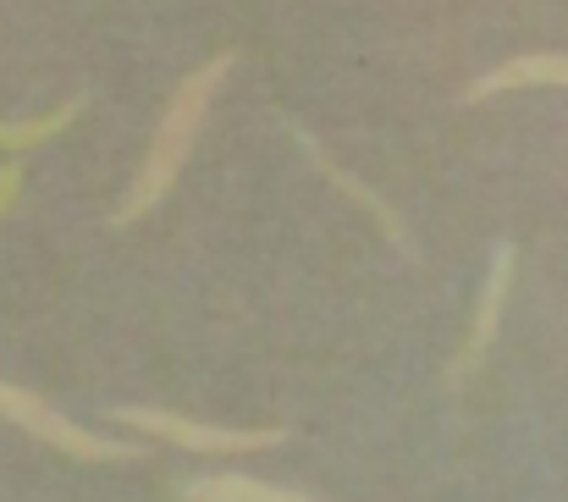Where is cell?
<instances>
[{
    "label": "cell",
    "mask_w": 568,
    "mask_h": 502,
    "mask_svg": "<svg viewBox=\"0 0 568 502\" xmlns=\"http://www.w3.org/2000/svg\"><path fill=\"white\" fill-rule=\"evenodd\" d=\"M83 117V94H72V100H61L55 111H44V117H28V122H0V150L6 155H28V150H39V144H50V139H61L72 122Z\"/></svg>",
    "instance_id": "cell-7"
},
{
    "label": "cell",
    "mask_w": 568,
    "mask_h": 502,
    "mask_svg": "<svg viewBox=\"0 0 568 502\" xmlns=\"http://www.w3.org/2000/svg\"><path fill=\"white\" fill-rule=\"evenodd\" d=\"M298 144L310 150V161L321 167V177H332V182H337V188H343V193H348L354 204H365V210L376 215V227L386 232V243H392V249H408V232H403V221H397V215L386 210V199H381V193H371V188H365V182H359L354 171H343V167H337V161H332V155H326V150H321L315 139H304V133H298Z\"/></svg>",
    "instance_id": "cell-6"
},
{
    "label": "cell",
    "mask_w": 568,
    "mask_h": 502,
    "mask_svg": "<svg viewBox=\"0 0 568 502\" xmlns=\"http://www.w3.org/2000/svg\"><path fill=\"white\" fill-rule=\"evenodd\" d=\"M232 61H237V56L221 50V56H210L204 67H193L189 78L178 83V94L166 100V111H161V122H155V139L144 144V161H139L128 193H122V204H116V215H111L116 227L144 221V215L178 188V177H183V167H189V155H193V139H199V128H204V117H210V100L221 94Z\"/></svg>",
    "instance_id": "cell-1"
},
{
    "label": "cell",
    "mask_w": 568,
    "mask_h": 502,
    "mask_svg": "<svg viewBox=\"0 0 568 502\" xmlns=\"http://www.w3.org/2000/svg\"><path fill=\"white\" fill-rule=\"evenodd\" d=\"M0 420H11V425L28 431L33 442H44V448H55V453L78 459V464H128V459L144 453V448H133V442H111V436H100V431H83V425L67 420L55 403H44L39 392L11 386V381H0Z\"/></svg>",
    "instance_id": "cell-2"
},
{
    "label": "cell",
    "mask_w": 568,
    "mask_h": 502,
    "mask_svg": "<svg viewBox=\"0 0 568 502\" xmlns=\"http://www.w3.org/2000/svg\"><path fill=\"white\" fill-rule=\"evenodd\" d=\"M514 89H568V56L564 50H530V56H514L491 72H480L464 100L480 106V100H497V94H514Z\"/></svg>",
    "instance_id": "cell-5"
},
{
    "label": "cell",
    "mask_w": 568,
    "mask_h": 502,
    "mask_svg": "<svg viewBox=\"0 0 568 502\" xmlns=\"http://www.w3.org/2000/svg\"><path fill=\"white\" fill-rule=\"evenodd\" d=\"M508 288H514V243H497V249H491L486 288H480V304H475V321H469V337H464V348H458V353H453V364H447V386H464V381L480 370L486 348L497 342V327H503Z\"/></svg>",
    "instance_id": "cell-4"
},
{
    "label": "cell",
    "mask_w": 568,
    "mask_h": 502,
    "mask_svg": "<svg viewBox=\"0 0 568 502\" xmlns=\"http://www.w3.org/2000/svg\"><path fill=\"white\" fill-rule=\"evenodd\" d=\"M17 188H22V161L11 155V161L0 167V215H6V210L17 204Z\"/></svg>",
    "instance_id": "cell-9"
},
{
    "label": "cell",
    "mask_w": 568,
    "mask_h": 502,
    "mask_svg": "<svg viewBox=\"0 0 568 502\" xmlns=\"http://www.w3.org/2000/svg\"><path fill=\"white\" fill-rule=\"evenodd\" d=\"M111 420L133 425L155 442H172L183 453H265V448L287 442V425H210V420H189L172 409H139V403L111 409Z\"/></svg>",
    "instance_id": "cell-3"
},
{
    "label": "cell",
    "mask_w": 568,
    "mask_h": 502,
    "mask_svg": "<svg viewBox=\"0 0 568 502\" xmlns=\"http://www.w3.org/2000/svg\"><path fill=\"white\" fill-rule=\"evenodd\" d=\"M183 502H310L304 492H282L265 486L254 475H199L183 486Z\"/></svg>",
    "instance_id": "cell-8"
}]
</instances>
